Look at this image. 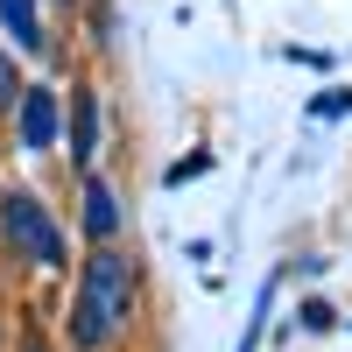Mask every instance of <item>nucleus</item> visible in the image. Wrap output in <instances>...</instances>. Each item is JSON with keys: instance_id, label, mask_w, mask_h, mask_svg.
<instances>
[{"instance_id": "f257e3e1", "label": "nucleus", "mask_w": 352, "mask_h": 352, "mask_svg": "<svg viewBox=\"0 0 352 352\" xmlns=\"http://www.w3.org/2000/svg\"><path fill=\"white\" fill-rule=\"evenodd\" d=\"M127 310H134V261L120 254V240H99V247H92V261H85V275H78V303H71V345L99 352L113 331L127 324Z\"/></svg>"}, {"instance_id": "f03ea898", "label": "nucleus", "mask_w": 352, "mask_h": 352, "mask_svg": "<svg viewBox=\"0 0 352 352\" xmlns=\"http://www.w3.org/2000/svg\"><path fill=\"white\" fill-rule=\"evenodd\" d=\"M0 240L36 268H64V232H56L36 190H0Z\"/></svg>"}, {"instance_id": "7ed1b4c3", "label": "nucleus", "mask_w": 352, "mask_h": 352, "mask_svg": "<svg viewBox=\"0 0 352 352\" xmlns=\"http://www.w3.org/2000/svg\"><path fill=\"white\" fill-rule=\"evenodd\" d=\"M56 127H64L56 92H50V85H21V99H14V134H21V148H28V155H50V148H56Z\"/></svg>"}, {"instance_id": "20e7f679", "label": "nucleus", "mask_w": 352, "mask_h": 352, "mask_svg": "<svg viewBox=\"0 0 352 352\" xmlns=\"http://www.w3.org/2000/svg\"><path fill=\"white\" fill-rule=\"evenodd\" d=\"M71 155L85 169L99 162V92L92 85H71Z\"/></svg>"}, {"instance_id": "39448f33", "label": "nucleus", "mask_w": 352, "mask_h": 352, "mask_svg": "<svg viewBox=\"0 0 352 352\" xmlns=\"http://www.w3.org/2000/svg\"><path fill=\"white\" fill-rule=\"evenodd\" d=\"M85 232L92 240H120V197L99 169H85Z\"/></svg>"}, {"instance_id": "423d86ee", "label": "nucleus", "mask_w": 352, "mask_h": 352, "mask_svg": "<svg viewBox=\"0 0 352 352\" xmlns=\"http://www.w3.org/2000/svg\"><path fill=\"white\" fill-rule=\"evenodd\" d=\"M0 28L14 36V50H21V56H43V50H50V36H43V14H36V0H0Z\"/></svg>"}, {"instance_id": "0eeeda50", "label": "nucleus", "mask_w": 352, "mask_h": 352, "mask_svg": "<svg viewBox=\"0 0 352 352\" xmlns=\"http://www.w3.org/2000/svg\"><path fill=\"white\" fill-rule=\"evenodd\" d=\"M14 99H21V78H14V56L0 50V113H14Z\"/></svg>"}]
</instances>
